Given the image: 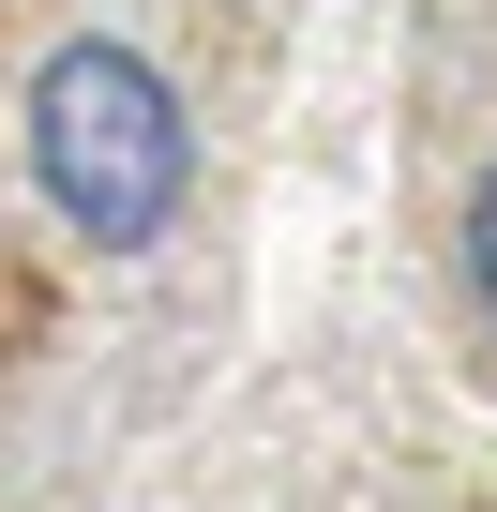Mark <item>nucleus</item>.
Listing matches in <instances>:
<instances>
[{
    "label": "nucleus",
    "instance_id": "nucleus-1",
    "mask_svg": "<svg viewBox=\"0 0 497 512\" xmlns=\"http://www.w3.org/2000/svg\"><path fill=\"white\" fill-rule=\"evenodd\" d=\"M31 181H46V211L91 256H151L196 211V106H181V76L151 46H121V31L46 46V76H31Z\"/></svg>",
    "mask_w": 497,
    "mask_h": 512
},
{
    "label": "nucleus",
    "instance_id": "nucleus-2",
    "mask_svg": "<svg viewBox=\"0 0 497 512\" xmlns=\"http://www.w3.org/2000/svg\"><path fill=\"white\" fill-rule=\"evenodd\" d=\"M467 302H482V317H497V166H482V181H467Z\"/></svg>",
    "mask_w": 497,
    "mask_h": 512
}]
</instances>
